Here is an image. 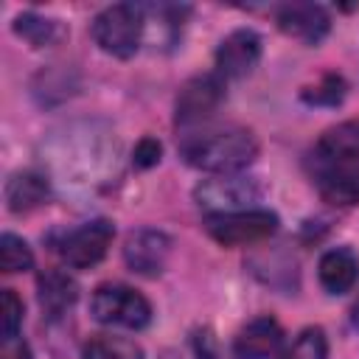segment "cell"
Returning a JSON list of instances; mask_svg holds the SVG:
<instances>
[{
    "instance_id": "7c38bea8",
    "label": "cell",
    "mask_w": 359,
    "mask_h": 359,
    "mask_svg": "<svg viewBox=\"0 0 359 359\" xmlns=\"http://www.w3.org/2000/svg\"><path fill=\"white\" fill-rule=\"evenodd\" d=\"M280 345H283V328L278 325L275 317L261 314L238 331L233 342V353L236 359H275L280 353Z\"/></svg>"
},
{
    "instance_id": "5bb4252c",
    "label": "cell",
    "mask_w": 359,
    "mask_h": 359,
    "mask_svg": "<svg viewBox=\"0 0 359 359\" xmlns=\"http://www.w3.org/2000/svg\"><path fill=\"white\" fill-rule=\"evenodd\" d=\"M50 196V182L39 171H17L6 182V205L11 213H28Z\"/></svg>"
},
{
    "instance_id": "5b68a950",
    "label": "cell",
    "mask_w": 359,
    "mask_h": 359,
    "mask_svg": "<svg viewBox=\"0 0 359 359\" xmlns=\"http://www.w3.org/2000/svg\"><path fill=\"white\" fill-rule=\"evenodd\" d=\"M90 314L101 325H118V328L140 331L151 323V303L132 286L104 283L93 292Z\"/></svg>"
},
{
    "instance_id": "d6986e66",
    "label": "cell",
    "mask_w": 359,
    "mask_h": 359,
    "mask_svg": "<svg viewBox=\"0 0 359 359\" xmlns=\"http://www.w3.org/2000/svg\"><path fill=\"white\" fill-rule=\"evenodd\" d=\"M0 266L8 275L31 269L34 266V252H31L28 241L14 236V233H3L0 236Z\"/></svg>"
},
{
    "instance_id": "ac0fdd59",
    "label": "cell",
    "mask_w": 359,
    "mask_h": 359,
    "mask_svg": "<svg viewBox=\"0 0 359 359\" xmlns=\"http://www.w3.org/2000/svg\"><path fill=\"white\" fill-rule=\"evenodd\" d=\"M14 34L22 36L34 48H45V45H50L56 39L59 28H56L53 20H45V17L34 14V11H25V14H20L14 20Z\"/></svg>"
},
{
    "instance_id": "ffe728a7",
    "label": "cell",
    "mask_w": 359,
    "mask_h": 359,
    "mask_svg": "<svg viewBox=\"0 0 359 359\" xmlns=\"http://www.w3.org/2000/svg\"><path fill=\"white\" fill-rule=\"evenodd\" d=\"M22 328V300L17 297L14 289H3V300H0V334L3 339L20 337Z\"/></svg>"
},
{
    "instance_id": "7402d4cb",
    "label": "cell",
    "mask_w": 359,
    "mask_h": 359,
    "mask_svg": "<svg viewBox=\"0 0 359 359\" xmlns=\"http://www.w3.org/2000/svg\"><path fill=\"white\" fill-rule=\"evenodd\" d=\"M160 154H163V146L157 137H143L137 146H135V165L137 168H151L160 163Z\"/></svg>"
},
{
    "instance_id": "9a60e30c",
    "label": "cell",
    "mask_w": 359,
    "mask_h": 359,
    "mask_svg": "<svg viewBox=\"0 0 359 359\" xmlns=\"http://www.w3.org/2000/svg\"><path fill=\"white\" fill-rule=\"evenodd\" d=\"M36 292H39V303L48 314L59 317L65 314L76 297H79V283L65 272V269H48L39 275L36 280Z\"/></svg>"
},
{
    "instance_id": "2e32d148",
    "label": "cell",
    "mask_w": 359,
    "mask_h": 359,
    "mask_svg": "<svg viewBox=\"0 0 359 359\" xmlns=\"http://www.w3.org/2000/svg\"><path fill=\"white\" fill-rule=\"evenodd\" d=\"M81 359H146V356H143V348L135 339L98 334L90 342H84Z\"/></svg>"
},
{
    "instance_id": "3957f363",
    "label": "cell",
    "mask_w": 359,
    "mask_h": 359,
    "mask_svg": "<svg viewBox=\"0 0 359 359\" xmlns=\"http://www.w3.org/2000/svg\"><path fill=\"white\" fill-rule=\"evenodd\" d=\"M143 31H146V8L135 6V3L107 6L104 11L95 14V20L90 25L93 42L115 59L135 56L143 42Z\"/></svg>"
},
{
    "instance_id": "52a82bcc",
    "label": "cell",
    "mask_w": 359,
    "mask_h": 359,
    "mask_svg": "<svg viewBox=\"0 0 359 359\" xmlns=\"http://www.w3.org/2000/svg\"><path fill=\"white\" fill-rule=\"evenodd\" d=\"M205 230L222 247H244L269 238L278 230V216L264 208L238 213H210L205 216Z\"/></svg>"
},
{
    "instance_id": "9c48e42d",
    "label": "cell",
    "mask_w": 359,
    "mask_h": 359,
    "mask_svg": "<svg viewBox=\"0 0 359 359\" xmlns=\"http://www.w3.org/2000/svg\"><path fill=\"white\" fill-rule=\"evenodd\" d=\"M264 42L252 28L230 31L216 48V73L222 79H244L261 62Z\"/></svg>"
},
{
    "instance_id": "603a6c76",
    "label": "cell",
    "mask_w": 359,
    "mask_h": 359,
    "mask_svg": "<svg viewBox=\"0 0 359 359\" xmlns=\"http://www.w3.org/2000/svg\"><path fill=\"white\" fill-rule=\"evenodd\" d=\"M0 359H31V348L22 337H11V339H3L0 345Z\"/></svg>"
},
{
    "instance_id": "44dd1931",
    "label": "cell",
    "mask_w": 359,
    "mask_h": 359,
    "mask_svg": "<svg viewBox=\"0 0 359 359\" xmlns=\"http://www.w3.org/2000/svg\"><path fill=\"white\" fill-rule=\"evenodd\" d=\"M342 95H345V84H342V79L334 76V73L323 76V81H320L317 87H306V90H303V101H309V104H328V107H337V104L342 101Z\"/></svg>"
},
{
    "instance_id": "8992f818",
    "label": "cell",
    "mask_w": 359,
    "mask_h": 359,
    "mask_svg": "<svg viewBox=\"0 0 359 359\" xmlns=\"http://www.w3.org/2000/svg\"><path fill=\"white\" fill-rule=\"evenodd\" d=\"M224 98H227V87H224V79L216 70L188 79L180 87L177 104H174L177 126H182V129L205 126L216 115V109L224 104Z\"/></svg>"
},
{
    "instance_id": "277c9868",
    "label": "cell",
    "mask_w": 359,
    "mask_h": 359,
    "mask_svg": "<svg viewBox=\"0 0 359 359\" xmlns=\"http://www.w3.org/2000/svg\"><path fill=\"white\" fill-rule=\"evenodd\" d=\"M196 205L210 213H238V210H252L264 199V185L255 177L244 174H219L210 180H202L194 188Z\"/></svg>"
},
{
    "instance_id": "6da1fadb",
    "label": "cell",
    "mask_w": 359,
    "mask_h": 359,
    "mask_svg": "<svg viewBox=\"0 0 359 359\" xmlns=\"http://www.w3.org/2000/svg\"><path fill=\"white\" fill-rule=\"evenodd\" d=\"M309 174L323 202L337 208L359 202V121L339 123L314 143Z\"/></svg>"
},
{
    "instance_id": "cb8c5ba5",
    "label": "cell",
    "mask_w": 359,
    "mask_h": 359,
    "mask_svg": "<svg viewBox=\"0 0 359 359\" xmlns=\"http://www.w3.org/2000/svg\"><path fill=\"white\" fill-rule=\"evenodd\" d=\"M351 320H353V325L359 328V297H356V303H353V309H351Z\"/></svg>"
},
{
    "instance_id": "4fadbf2b",
    "label": "cell",
    "mask_w": 359,
    "mask_h": 359,
    "mask_svg": "<svg viewBox=\"0 0 359 359\" xmlns=\"http://www.w3.org/2000/svg\"><path fill=\"white\" fill-rule=\"evenodd\" d=\"M317 278L328 294L351 292L359 280V255L351 247H334V250L323 252V258L317 264Z\"/></svg>"
},
{
    "instance_id": "e0dca14e",
    "label": "cell",
    "mask_w": 359,
    "mask_h": 359,
    "mask_svg": "<svg viewBox=\"0 0 359 359\" xmlns=\"http://www.w3.org/2000/svg\"><path fill=\"white\" fill-rule=\"evenodd\" d=\"M280 359H328V337L320 325L303 328L292 345L280 353Z\"/></svg>"
},
{
    "instance_id": "ba28073f",
    "label": "cell",
    "mask_w": 359,
    "mask_h": 359,
    "mask_svg": "<svg viewBox=\"0 0 359 359\" xmlns=\"http://www.w3.org/2000/svg\"><path fill=\"white\" fill-rule=\"evenodd\" d=\"M115 238V227L109 219H93V222H84L67 233L59 236V241L53 244V250L62 255V261L73 269H90L95 266L109 244Z\"/></svg>"
},
{
    "instance_id": "7a4b0ae2",
    "label": "cell",
    "mask_w": 359,
    "mask_h": 359,
    "mask_svg": "<svg viewBox=\"0 0 359 359\" xmlns=\"http://www.w3.org/2000/svg\"><path fill=\"white\" fill-rule=\"evenodd\" d=\"M180 157L208 174H238L258 157V140L250 129L224 123L191 129L180 143Z\"/></svg>"
},
{
    "instance_id": "8fae6325",
    "label": "cell",
    "mask_w": 359,
    "mask_h": 359,
    "mask_svg": "<svg viewBox=\"0 0 359 359\" xmlns=\"http://www.w3.org/2000/svg\"><path fill=\"white\" fill-rule=\"evenodd\" d=\"M171 255V238L163 230H135L123 244V261L132 272L157 278Z\"/></svg>"
},
{
    "instance_id": "30bf717a",
    "label": "cell",
    "mask_w": 359,
    "mask_h": 359,
    "mask_svg": "<svg viewBox=\"0 0 359 359\" xmlns=\"http://www.w3.org/2000/svg\"><path fill=\"white\" fill-rule=\"evenodd\" d=\"M275 22L286 36H294L303 45H317L331 31V17L317 3H283L275 8Z\"/></svg>"
}]
</instances>
